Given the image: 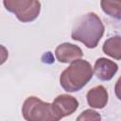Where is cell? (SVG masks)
I'll return each instance as SVG.
<instances>
[{"label": "cell", "mask_w": 121, "mask_h": 121, "mask_svg": "<svg viewBox=\"0 0 121 121\" xmlns=\"http://www.w3.org/2000/svg\"><path fill=\"white\" fill-rule=\"evenodd\" d=\"M4 6L9 12L16 15L23 23L34 21L40 14L41 3L39 0H3Z\"/></svg>", "instance_id": "obj_4"}, {"label": "cell", "mask_w": 121, "mask_h": 121, "mask_svg": "<svg viewBox=\"0 0 121 121\" xmlns=\"http://www.w3.org/2000/svg\"><path fill=\"white\" fill-rule=\"evenodd\" d=\"M93 68L84 60H77L60 74V83L66 92H78L82 89L92 78Z\"/></svg>", "instance_id": "obj_2"}, {"label": "cell", "mask_w": 121, "mask_h": 121, "mask_svg": "<svg viewBox=\"0 0 121 121\" xmlns=\"http://www.w3.org/2000/svg\"><path fill=\"white\" fill-rule=\"evenodd\" d=\"M78 107V101L74 96L65 94L58 95L52 103L53 112L59 120L65 116L71 115L77 111Z\"/></svg>", "instance_id": "obj_5"}, {"label": "cell", "mask_w": 121, "mask_h": 121, "mask_svg": "<svg viewBox=\"0 0 121 121\" xmlns=\"http://www.w3.org/2000/svg\"><path fill=\"white\" fill-rule=\"evenodd\" d=\"M118 66L112 60H110L106 58H100L96 60L94 67V73L96 78L100 80L106 81L112 78L116 74Z\"/></svg>", "instance_id": "obj_7"}, {"label": "cell", "mask_w": 121, "mask_h": 121, "mask_svg": "<svg viewBox=\"0 0 121 121\" xmlns=\"http://www.w3.org/2000/svg\"><path fill=\"white\" fill-rule=\"evenodd\" d=\"M104 33V25L100 18L94 12L81 16L75 24L71 37L75 41L82 43L88 48L96 47Z\"/></svg>", "instance_id": "obj_1"}, {"label": "cell", "mask_w": 121, "mask_h": 121, "mask_svg": "<svg viewBox=\"0 0 121 121\" xmlns=\"http://www.w3.org/2000/svg\"><path fill=\"white\" fill-rule=\"evenodd\" d=\"M86 97L88 104L92 108L102 109L108 102V92L104 86L98 85L89 90Z\"/></svg>", "instance_id": "obj_8"}, {"label": "cell", "mask_w": 121, "mask_h": 121, "mask_svg": "<svg viewBox=\"0 0 121 121\" xmlns=\"http://www.w3.org/2000/svg\"><path fill=\"white\" fill-rule=\"evenodd\" d=\"M103 51L115 60H121V37L113 36L109 38L103 44Z\"/></svg>", "instance_id": "obj_9"}, {"label": "cell", "mask_w": 121, "mask_h": 121, "mask_svg": "<svg viewBox=\"0 0 121 121\" xmlns=\"http://www.w3.org/2000/svg\"><path fill=\"white\" fill-rule=\"evenodd\" d=\"M55 55L57 60L60 62L68 63L80 59L83 56V53H82V50L78 45H75L69 43H64L60 44L56 48Z\"/></svg>", "instance_id": "obj_6"}, {"label": "cell", "mask_w": 121, "mask_h": 121, "mask_svg": "<svg viewBox=\"0 0 121 121\" xmlns=\"http://www.w3.org/2000/svg\"><path fill=\"white\" fill-rule=\"evenodd\" d=\"M114 91H115V95H116L117 98L121 100V77L118 78V80L115 83Z\"/></svg>", "instance_id": "obj_12"}, {"label": "cell", "mask_w": 121, "mask_h": 121, "mask_svg": "<svg viewBox=\"0 0 121 121\" xmlns=\"http://www.w3.org/2000/svg\"><path fill=\"white\" fill-rule=\"evenodd\" d=\"M100 6L102 10L109 16L121 19V0H101Z\"/></svg>", "instance_id": "obj_10"}, {"label": "cell", "mask_w": 121, "mask_h": 121, "mask_svg": "<svg viewBox=\"0 0 121 121\" xmlns=\"http://www.w3.org/2000/svg\"><path fill=\"white\" fill-rule=\"evenodd\" d=\"M22 114L27 121H57L52 104L44 102L36 96L27 97L22 107Z\"/></svg>", "instance_id": "obj_3"}, {"label": "cell", "mask_w": 121, "mask_h": 121, "mask_svg": "<svg viewBox=\"0 0 121 121\" xmlns=\"http://www.w3.org/2000/svg\"><path fill=\"white\" fill-rule=\"evenodd\" d=\"M100 119H101L100 114L98 112H96L95 111L91 110V109L85 110L77 118L78 121H99Z\"/></svg>", "instance_id": "obj_11"}]
</instances>
